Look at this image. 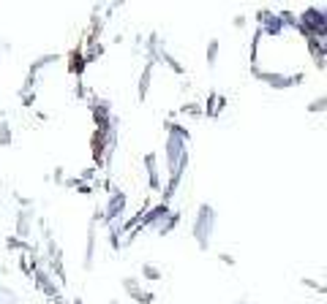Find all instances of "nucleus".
<instances>
[]
</instances>
